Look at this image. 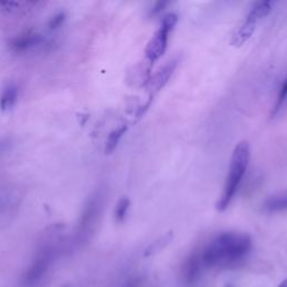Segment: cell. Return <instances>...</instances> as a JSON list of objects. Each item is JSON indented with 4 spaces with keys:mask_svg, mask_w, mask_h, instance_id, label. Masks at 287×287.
<instances>
[{
    "mask_svg": "<svg viewBox=\"0 0 287 287\" xmlns=\"http://www.w3.org/2000/svg\"><path fill=\"white\" fill-rule=\"evenodd\" d=\"M271 12V3L270 2H258L253 4L252 8L250 9L249 14L246 17L245 23L237 31L236 34L232 37V45L241 46L249 40L253 32L256 30L257 24L259 23L262 18L268 16Z\"/></svg>",
    "mask_w": 287,
    "mask_h": 287,
    "instance_id": "obj_6",
    "label": "cell"
},
{
    "mask_svg": "<svg viewBox=\"0 0 287 287\" xmlns=\"http://www.w3.org/2000/svg\"><path fill=\"white\" fill-rule=\"evenodd\" d=\"M165 7H167V3H156L155 6L153 7V9H152V14H154V15H155V14H159Z\"/></svg>",
    "mask_w": 287,
    "mask_h": 287,
    "instance_id": "obj_18",
    "label": "cell"
},
{
    "mask_svg": "<svg viewBox=\"0 0 287 287\" xmlns=\"http://www.w3.org/2000/svg\"><path fill=\"white\" fill-rule=\"evenodd\" d=\"M127 131V126L126 125H122L120 127H118L112 130L111 132L109 133V136L107 138V141H106V147H104V152H106V154H111V153L114 152L116 150L119 141L122 138V136L125 135Z\"/></svg>",
    "mask_w": 287,
    "mask_h": 287,
    "instance_id": "obj_12",
    "label": "cell"
},
{
    "mask_svg": "<svg viewBox=\"0 0 287 287\" xmlns=\"http://www.w3.org/2000/svg\"><path fill=\"white\" fill-rule=\"evenodd\" d=\"M262 209L266 212L275 213V212H281L287 210V192L276 194L274 197H270L267 199L264 204H262Z\"/></svg>",
    "mask_w": 287,
    "mask_h": 287,
    "instance_id": "obj_11",
    "label": "cell"
},
{
    "mask_svg": "<svg viewBox=\"0 0 287 287\" xmlns=\"http://www.w3.org/2000/svg\"><path fill=\"white\" fill-rule=\"evenodd\" d=\"M286 98H287V79L285 80V82L283 83V85H281L280 91L278 93V98H277V101L275 104V108H274V110H272V113L276 114L277 112H278V110L281 108V106H283V103L286 100Z\"/></svg>",
    "mask_w": 287,
    "mask_h": 287,
    "instance_id": "obj_16",
    "label": "cell"
},
{
    "mask_svg": "<svg viewBox=\"0 0 287 287\" xmlns=\"http://www.w3.org/2000/svg\"><path fill=\"white\" fill-rule=\"evenodd\" d=\"M251 246V239L246 233L223 232L205 246L200 259L203 267H228L241 261Z\"/></svg>",
    "mask_w": 287,
    "mask_h": 287,
    "instance_id": "obj_1",
    "label": "cell"
},
{
    "mask_svg": "<svg viewBox=\"0 0 287 287\" xmlns=\"http://www.w3.org/2000/svg\"><path fill=\"white\" fill-rule=\"evenodd\" d=\"M65 19H66V14L64 12L57 13L56 15H54L50 19L49 28L52 31L57 30V28H60L62 26V24L65 22Z\"/></svg>",
    "mask_w": 287,
    "mask_h": 287,
    "instance_id": "obj_15",
    "label": "cell"
},
{
    "mask_svg": "<svg viewBox=\"0 0 287 287\" xmlns=\"http://www.w3.org/2000/svg\"><path fill=\"white\" fill-rule=\"evenodd\" d=\"M11 146H12V142L8 139V138H0V154L7 152L9 148H11Z\"/></svg>",
    "mask_w": 287,
    "mask_h": 287,
    "instance_id": "obj_17",
    "label": "cell"
},
{
    "mask_svg": "<svg viewBox=\"0 0 287 287\" xmlns=\"http://www.w3.org/2000/svg\"><path fill=\"white\" fill-rule=\"evenodd\" d=\"M202 268L203 265L201 262L200 256H191L183 266V279L185 283L189 285L194 284L200 278Z\"/></svg>",
    "mask_w": 287,
    "mask_h": 287,
    "instance_id": "obj_9",
    "label": "cell"
},
{
    "mask_svg": "<svg viewBox=\"0 0 287 287\" xmlns=\"http://www.w3.org/2000/svg\"><path fill=\"white\" fill-rule=\"evenodd\" d=\"M250 159V148L247 141H240L234 147L230 167H229V173L227 176L226 183H224L223 192L221 197L219 198L217 203V209L219 211H224L236 195L241 181L245 176L248 164Z\"/></svg>",
    "mask_w": 287,
    "mask_h": 287,
    "instance_id": "obj_3",
    "label": "cell"
},
{
    "mask_svg": "<svg viewBox=\"0 0 287 287\" xmlns=\"http://www.w3.org/2000/svg\"><path fill=\"white\" fill-rule=\"evenodd\" d=\"M129 207H130V201L128 198H121L118 201L116 209H114V220L118 223H121L126 219Z\"/></svg>",
    "mask_w": 287,
    "mask_h": 287,
    "instance_id": "obj_14",
    "label": "cell"
},
{
    "mask_svg": "<svg viewBox=\"0 0 287 287\" xmlns=\"http://www.w3.org/2000/svg\"><path fill=\"white\" fill-rule=\"evenodd\" d=\"M43 43V36L38 33L25 32L22 33L9 41V47L15 53H25V52L35 49Z\"/></svg>",
    "mask_w": 287,
    "mask_h": 287,
    "instance_id": "obj_7",
    "label": "cell"
},
{
    "mask_svg": "<svg viewBox=\"0 0 287 287\" xmlns=\"http://www.w3.org/2000/svg\"><path fill=\"white\" fill-rule=\"evenodd\" d=\"M178 23V16L175 14H167V15L162 19L160 28L156 31L154 36L148 43L145 49L146 61L151 64V66L159 61L161 57L164 55L167 43L171 32L174 30V27Z\"/></svg>",
    "mask_w": 287,
    "mask_h": 287,
    "instance_id": "obj_5",
    "label": "cell"
},
{
    "mask_svg": "<svg viewBox=\"0 0 287 287\" xmlns=\"http://www.w3.org/2000/svg\"><path fill=\"white\" fill-rule=\"evenodd\" d=\"M61 253V246L54 240L42 243L22 278L23 287H38L46 279Z\"/></svg>",
    "mask_w": 287,
    "mask_h": 287,
    "instance_id": "obj_4",
    "label": "cell"
},
{
    "mask_svg": "<svg viewBox=\"0 0 287 287\" xmlns=\"http://www.w3.org/2000/svg\"><path fill=\"white\" fill-rule=\"evenodd\" d=\"M19 98V87L16 83H8L0 94V110L4 112L9 111L16 106Z\"/></svg>",
    "mask_w": 287,
    "mask_h": 287,
    "instance_id": "obj_10",
    "label": "cell"
},
{
    "mask_svg": "<svg viewBox=\"0 0 287 287\" xmlns=\"http://www.w3.org/2000/svg\"><path fill=\"white\" fill-rule=\"evenodd\" d=\"M178 63H179L178 57H176V59L174 57L173 60L167 62L164 66H162V68L157 71V73L155 75H153L152 78L148 80L147 82L148 87L154 91V92L160 91L167 83V81L171 79L172 74L174 73L176 66H178Z\"/></svg>",
    "mask_w": 287,
    "mask_h": 287,
    "instance_id": "obj_8",
    "label": "cell"
},
{
    "mask_svg": "<svg viewBox=\"0 0 287 287\" xmlns=\"http://www.w3.org/2000/svg\"><path fill=\"white\" fill-rule=\"evenodd\" d=\"M278 287H287V278H285L283 281H280Z\"/></svg>",
    "mask_w": 287,
    "mask_h": 287,
    "instance_id": "obj_19",
    "label": "cell"
},
{
    "mask_svg": "<svg viewBox=\"0 0 287 287\" xmlns=\"http://www.w3.org/2000/svg\"><path fill=\"white\" fill-rule=\"evenodd\" d=\"M107 201L106 190L100 188L91 193L85 201L82 211L76 223L73 237L71 239V248L83 247L91 240L100 223Z\"/></svg>",
    "mask_w": 287,
    "mask_h": 287,
    "instance_id": "obj_2",
    "label": "cell"
},
{
    "mask_svg": "<svg viewBox=\"0 0 287 287\" xmlns=\"http://www.w3.org/2000/svg\"><path fill=\"white\" fill-rule=\"evenodd\" d=\"M172 239H173V234H172L171 232L166 233L165 236H163L162 238L159 239V240L153 242L150 247H147V249L145 250V252H144V255H145V257H148V256H152V255H154V253L161 251L162 249H164L167 245H169Z\"/></svg>",
    "mask_w": 287,
    "mask_h": 287,
    "instance_id": "obj_13",
    "label": "cell"
},
{
    "mask_svg": "<svg viewBox=\"0 0 287 287\" xmlns=\"http://www.w3.org/2000/svg\"><path fill=\"white\" fill-rule=\"evenodd\" d=\"M4 207H5V204H4V202H3V200L0 199V210H2Z\"/></svg>",
    "mask_w": 287,
    "mask_h": 287,
    "instance_id": "obj_20",
    "label": "cell"
}]
</instances>
